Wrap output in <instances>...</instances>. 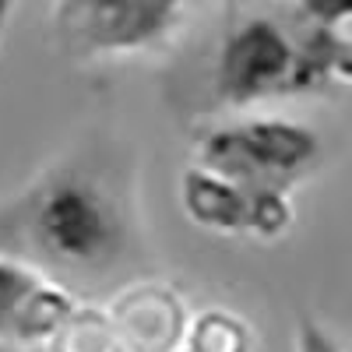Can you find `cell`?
<instances>
[{
  "mask_svg": "<svg viewBox=\"0 0 352 352\" xmlns=\"http://www.w3.org/2000/svg\"><path fill=\"white\" fill-rule=\"evenodd\" d=\"M352 0L236 4L215 53L212 88L229 109L352 88Z\"/></svg>",
  "mask_w": 352,
  "mask_h": 352,
  "instance_id": "1",
  "label": "cell"
},
{
  "mask_svg": "<svg viewBox=\"0 0 352 352\" xmlns=\"http://www.w3.org/2000/svg\"><path fill=\"white\" fill-rule=\"evenodd\" d=\"M74 310L71 289L0 254V345H50Z\"/></svg>",
  "mask_w": 352,
  "mask_h": 352,
  "instance_id": "6",
  "label": "cell"
},
{
  "mask_svg": "<svg viewBox=\"0 0 352 352\" xmlns=\"http://www.w3.org/2000/svg\"><path fill=\"white\" fill-rule=\"evenodd\" d=\"M0 352H50L46 345H0Z\"/></svg>",
  "mask_w": 352,
  "mask_h": 352,
  "instance_id": "11",
  "label": "cell"
},
{
  "mask_svg": "<svg viewBox=\"0 0 352 352\" xmlns=\"http://www.w3.org/2000/svg\"><path fill=\"white\" fill-rule=\"evenodd\" d=\"M184 349L187 352H254V331L240 314L212 307L190 320Z\"/></svg>",
  "mask_w": 352,
  "mask_h": 352,
  "instance_id": "8",
  "label": "cell"
},
{
  "mask_svg": "<svg viewBox=\"0 0 352 352\" xmlns=\"http://www.w3.org/2000/svg\"><path fill=\"white\" fill-rule=\"evenodd\" d=\"M184 14L169 0H64L50 11L60 43L85 60L159 50L180 32Z\"/></svg>",
  "mask_w": 352,
  "mask_h": 352,
  "instance_id": "4",
  "label": "cell"
},
{
  "mask_svg": "<svg viewBox=\"0 0 352 352\" xmlns=\"http://www.w3.org/2000/svg\"><path fill=\"white\" fill-rule=\"evenodd\" d=\"M0 254L53 282L102 278L131 257V219L99 173L50 169L0 208Z\"/></svg>",
  "mask_w": 352,
  "mask_h": 352,
  "instance_id": "2",
  "label": "cell"
},
{
  "mask_svg": "<svg viewBox=\"0 0 352 352\" xmlns=\"http://www.w3.org/2000/svg\"><path fill=\"white\" fill-rule=\"evenodd\" d=\"M320 162V138L282 116L226 120L197 138V166L247 190L289 194Z\"/></svg>",
  "mask_w": 352,
  "mask_h": 352,
  "instance_id": "3",
  "label": "cell"
},
{
  "mask_svg": "<svg viewBox=\"0 0 352 352\" xmlns=\"http://www.w3.org/2000/svg\"><path fill=\"white\" fill-rule=\"evenodd\" d=\"M296 352H345V345L310 314H300L296 320Z\"/></svg>",
  "mask_w": 352,
  "mask_h": 352,
  "instance_id": "10",
  "label": "cell"
},
{
  "mask_svg": "<svg viewBox=\"0 0 352 352\" xmlns=\"http://www.w3.org/2000/svg\"><path fill=\"white\" fill-rule=\"evenodd\" d=\"M180 204L194 226L208 232H226V236L278 240L296 219L289 194L247 190L201 166H190L180 176Z\"/></svg>",
  "mask_w": 352,
  "mask_h": 352,
  "instance_id": "5",
  "label": "cell"
},
{
  "mask_svg": "<svg viewBox=\"0 0 352 352\" xmlns=\"http://www.w3.org/2000/svg\"><path fill=\"white\" fill-rule=\"evenodd\" d=\"M46 349L50 352H124L109 314L96 307H78L67 324L50 338Z\"/></svg>",
  "mask_w": 352,
  "mask_h": 352,
  "instance_id": "9",
  "label": "cell"
},
{
  "mask_svg": "<svg viewBox=\"0 0 352 352\" xmlns=\"http://www.w3.org/2000/svg\"><path fill=\"white\" fill-rule=\"evenodd\" d=\"M109 320L124 352H180L190 317L180 292L159 282H134L109 303Z\"/></svg>",
  "mask_w": 352,
  "mask_h": 352,
  "instance_id": "7",
  "label": "cell"
},
{
  "mask_svg": "<svg viewBox=\"0 0 352 352\" xmlns=\"http://www.w3.org/2000/svg\"><path fill=\"white\" fill-rule=\"evenodd\" d=\"M180 352H187V349H180Z\"/></svg>",
  "mask_w": 352,
  "mask_h": 352,
  "instance_id": "13",
  "label": "cell"
},
{
  "mask_svg": "<svg viewBox=\"0 0 352 352\" xmlns=\"http://www.w3.org/2000/svg\"><path fill=\"white\" fill-rule=\"evenodd\" d=\"M4 14H8V8H4V4H0V25H4Z\"/></svg>",
  "mask_w": 352,
  "mask_h": 352,
  "instance_id": "12",
  "label": "cell"
}]
</instances>
